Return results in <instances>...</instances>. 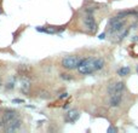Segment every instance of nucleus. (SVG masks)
Instances as JSON below:
<instances>
[{
	"label": "nucleus",
	"instance_id": "f257e3e1",
	"mask_svg": "<svg viewBox=\"0 0 138 133\" xmlns=\"http://www.w3.org/2000/svg\"><path fill=\"white\" fill-rule=\"evenodd\" d=\"M79 73L82 75H91L94 71H97L96 67V58L87 57V58H81L79 67H78Z\"/></svg>",
	"mask_w": 138,
	"mask_h": 133
},
{
	"label": "nucleus",
	"instance_id": "f03ea898",
	"mask_svg": "<svg viewBox=\"0 0 138 133\" xmlns=\"http://www.w3.org/2000/svg\"><path fill=\"white\" fill-rule=\"evenodd\" d=\"M80 60H81V58L78 57V56H66L62 59V67L67 70L78 69Z\"/></svg>",
	"mask_w": 138,
	"mask_h": 133
},
{
	"label": "nucleus",
	"instance_id": "7ed1b4c3",
	"mask_svg": "<svg viewBox=\"0 0 138 133\" xmlns=\"http://www.w3.org/2000/svg\"><path fill=\"white\" fill-rule=\"evenodd\" d=\"M84 26L86 27V29L89 30V33H96L97 30V23H96V19L92 16V13H87L86 16L84 17Z\"/></svg>",
	"mask_w": 138,
	"mask_h": 133
},
{
	"label": "nucleus",
	"instance_id": "20e7f679",
	"mask_svg": "<svg viewBox=\"0 0 138 133\" xmlns=\"http://www.w3.org/2000/svg\"><path fill=\"white\" fill-rule=\"evenodd\" d=\"M125 90V82L124 81H116V82H111L108 86V94H114V93H122Z\"/></svg>",
	"mask_w": 138,
	"mask_h": 133
},
{
	"label": "nucleus",
	"instance_id": "39448f33",
	"mask_svg": "<svg viewBox=\"0 0 138 133\" xmlns=\"http://www.w3.org/2000/svg\"><path fill=\"white\" fill-rule=\"evenodd\" d=\"M79 117H80V111H78L76 109H70L67 111V114L64 116V121L67 124H74V122L78 121Z\"/></svg>",
	"mask_w": 138,
	"mask_h": 133
},
{
	"label": "nucleus",
	"instance_id": "423d86ee",
	"mask_svg": "<svg viewBox=\"0 0 138 133\" xmlns=\"http://www.w3.org/2000/svg\"><path fill=\"white\" fill-rule=\"evenodd\" d=\"M21 124H22V121H21L18 117L13 119L12 121H10L7 125H5V126H4L5 132H7V133H12V132L17 131V129L21 127Z\"/></svg>",
	"mask_w": 138,
	"mask_h": 133
},
{
	"label": "nucleus",
	"instance_id": "0eeeda50",
	"mask_svg": "<svg viewBox=\"0 0 138 133\" xmlns=\"http://www.w3.org/2000/svg\"><path fill=\"white\" fill-rule=\"evenodd\" d=\"M17 115H16V112L15 111H11V110H7L5 114L3 115L1 120H0V126H5L7 125L10 121H12L13 119H16Z\"/></svg>",
	"mask_w": 138,
	"mask_h": 133
},
{
	"label": "nucleus",
	"instance_id": "6e6552de",
	"mask_svg": "<svg viewBox=\"0 0 138 133\" xmlns=\"http://www.w3.org/2000/svg\"><path fill=\"white\" fill-rule=\"evenodd\" d=\"M121 100H122V93H114L109 96V104L113 108H116L121 104Z\"/></svg>",
	"mask_w": 138,
	"mask_h": 133
},
{
	"label": "nucleus",
	"instance_id": "1a4fd4ad",
	"mask_svg": "<svg viewBox=\"0 0 138 133\" xmlns=\"http://www.w3.org/2000/svg\"><path fill=\"white\" fill-rule=\"evenodd\" d=\"M19 86H21V91L23 92V93H28V91L30 88V80L28 77H22L19 80Z\"/></svg>",
	"mask_w": 138,
	"mask_h": 133
},
{
	"label": "nucleus",
	"instance_id": "9d476101",
	"mask_svg": "<svg viewBox=\"0 0 138 133\" xmlns=\"http://www.w3.org/2000/svg\"><path fill=\"white\" fill-rule=\"evenodd\" d=\"M124 26H125V21L122 19V21H120L119 23H115L113 26H109V33L110 34H115L118 32H121V30L124 29Z\"/></svg>",
	"mask_w": 138,
	"mask_h": 133
},
{
	"label": "nucleus",
	"instance_id": "9b49d317",
	"mask_svg": "<svg viewBox=\"0 0 138 133\" xmlns=\"http://www.w3.org/2000/svg\"><path fill=\"white\" fill-rule=\"evenodd\" d=\"M125 17H122L121 15H116V16H114V17H111L109 21H108V26H113V24H115V23H119L120 21H122Z\"/></svg>",
	"mask_w": 138,
	"mask_h": 133
},
{
	"label": "nucleus",
	"instance_id": "f8f14e48",
	"mask_svg": "<svg viewBox=\"0 0 138 133\" xmlns=\"http://www.w3.org/2000/svg\"><path fill=\"white\" fill-rule=\"evenodd\" d=\"M130 71H131L130 67H121V68L118 69V75H120V76H126V75L130 74Z\"/></svg>",
	"mask_w": 138,
	"mask_h": 133
},
{
	"label": "nucleus",
	"instance_id": "ddd939ff",
	"mask_svg": "<svg viewBox=\"0 0 138 133\" xmlns=\"http://www.w3.org/2000/svg\"><path fill=\"white\" fill-rule=\"evenodd\" d=\"M104 64H105V62H104V59H103L102 57H98V58H96V67H97V70H101V69H103Z\"/></svg>",
	"mask_w": 138,
	"mask_h": 133
},
{
	"label": "nucleus",
	"instance_id": "4468645a",
	"mask_svg": "<svg viewBox=\"0 0 138 133\" xmlns=\"http://www.w3.org/2000/svg\"><path fill=\"white\" fill-rule=\"evenodd\" d=\"M61 77L63 79V80H71L73 77L69 75V74H66V73H63V74H61Z\"/></svg>",
	"mask_w": 138,
	"mask_h": 133
},
{
	"label": "nucleus",
	"instance_id": "2eb2a0df",
	"mask_svg": "<svg viewBox=\"0 0 138 133\" xmlns=\"http://www.w3.org/2000/svg\"><path fill=\"white\" fill-rule=\"evenodd\" d=\"M111 132H118V128H115V127L110 126V127L108 128V133H111Z\"/></svg>",
	"mask_w": 138,
	"mask_h": 133
},
{
	"label": "nucleus",
	"instance_id": "dca6fc26",
	"mask_svg": "<svg viewBox=\"0 0 138 133\" xmlns=\"http://www.w3.org/2000/svg\"><path fill=\"white\" fill-rule=\"evenodd\" d=\"M12 103H24V100L23 99H13Z\"/></svg>",
	"mask_w": 138,
	"mask_h": 133
},
{
	"label": "nucleus",
	"instance_id": "f3484780",
	"mask_svg": "<svg viewBox=\"0 0 138 133\" xmlns=\"http://www.w3.org/2000/svg\"><path fill=\"white\" fill-rule=\"evenodd\" d=\"M66 97H68V93H67V92H64V93H62V94L59 96V99H62V98H66Z\"/></svg>",
	"mask_w": 138,
	"mask_h": 133
},
{
	"label": "nucleus",
	"instance_id": "a211bd4d",
	"mask_svg": "<svg viewBox=\"0 0 138 133\" xmlns=\"http://www.w3.org/2000/svg\"><path fill=\"white\" fill-rule=\"evenodd\" d=\"M15 86H13V82H9L7 84V90H10V88H13Z\"/></svg>",
	"mask_w": 138,
	"mask_h": 133
},
{
	"label": "nucleus",
	"instance_id": "6ab92c4d",
	"mask_svg": "<svg viewBox=\"0 0 138 133\" xmlns=\"http://www.w3.org/2000/svg\"><path fill=\"white\" fill-rule=\"evenodd\" d=\"M98 38H99L101 40H103V39L105 38V34H104V33H102V34H99V35H98Z\"/></svg>",
	"mask_w": 138,
	"mask_h": 133
},
{
	"label": "nucleus",
	"instance_id": "aec40b11",
	"mask_svg": "<svg viewBox=\"0 0 138 133\" xmlns=\"http://www.w3.org/2000/svg\"><path fill=\"white\" fill-rule=\"evenodd\" d=\"M133 40H138V38H134V39H133Z\"/></svg>",
	"mask_w": 138,
	"mask_h": 133
},
{
	"label": "nucleus",
	"instance_id": "412c9836",
	"mask_svg": "<svg viewBox=\"0 0 138 133\" xmlns=\"http://www.w3.org/2000/svg\"><path fill=\"white\" fill-rule=\"evenodd\" d=\"M1 12H3V11H1V10H0V13H1Z\"/></svg>",
	"mask_w": 138,
	"mask_h": 133
},
{
	"label": "nucleus",
	"instance_id": "4be33fe9",
	"mask_svg": "<svg viewBox=\"0 0 138 133\" xmlns=\"http://www.w3.org/2000/svg\"><path fill=\"white\" fill-rule=\"evenodd\" d=\"M137 71H138V68H137Z\"/></svg>",
	"mask_w": 138,
	"mask_h": 133
}]
</instances>
